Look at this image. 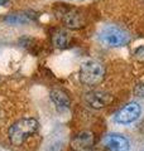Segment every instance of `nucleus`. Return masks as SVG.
<instances>
[{"label": "nucleus", "mask_w": 144, "mask_h": 151, "mask_svg": "<svg viewBox=\"0 0 144 151\" xmlns=\"http://www.w3.org/2000/svg\"><path fill=\"white\" fill-rule=\"evenodd\" d=\"M140 113H142L140 106H139L137 102H130V103H128L127 106H124L121 110L116 113L115 121L121 125H128V124H132V122L138 120Z\"/></svg>", "instance_id": "obj_4"}, {"label": "nucleus", "mask_w": 144, "mask_h": 151, "mask_svg": "<svg viewBox=\"0 0 144 151\" xmlns=\"http://www.w3.org/2000/svg\"><path fill=\"white\" fill-rule=\"evenodd\" d=\"M9 3V0H0V6H4Z\"/></svg>", "instance_id": "obj_14"}, {"label": "nucleus", "mask_w": 144, "mask_h": 151, "mask_svg": "<svg viewBox=\"0 0 144 151\" xmlns=\"http://www.w3.org/2000/svg\"><path fill=\"white\" fill-rule=\"evenodd\" d=\"M85 101L92 108H104L113 102V96L103 91H92L85 94Z\"/></svg>", "instance_id": "obj_5"}, {"label": "nucleus", "mask_w": 144, "mask_h": 151, "mask_svg": "<svg viewBox=\"0 0 144 151\" xmlns=\"http://www.w3.org/2000/svg\"><path fill=\"white\" fill-rule=\"evenodd\" d=\"M37 130H38V122L34 119L19 120L9 129V139H10L13 145L19 146L29 136L36 134Z\"/></svg>", "instance_id": "obj_1"}, {"label": "nucleus", "mask_w": 144, "mask_h": 151, "mask_svg": "<svg viewBox=\"0 0 144 151\" xmlns=\"http://www.w3.org/2000/svg\"><path fill=\"white\" fill-rule=\"evenodd\" d=\"M7 23L10 24H24V23L31 22L29 15H23V14H12L5 19Z\"/></svg>", "instance_id": "obj_11"}, {"label": "nucleus", "mask_w": 144, "mask_h": 151, "mask_svg": "<svg viewBox=\"0 0 144 151\" xmlns=\"http://www.w3.org/2000/svg\"><path fill=\"white\" fill-rule=\"evenodd\" d=\"M63 23L70 29H80L85 25V19L77 10H68L63 14Z\"/></svg>", "instance_id": "obj_8"}, {"label": "nucleus", "mask_w": 144, "mask_h": 151, "mask_svg": "<svg viewBox=\"0 0 144 151\" xmlns=\"http://www.w3.org/2000/svg\"><path fill=\"white\" fill-rule=\"evenodd\" d=\"M52 43L57 48H66L70 43V35L66 30H56L52 35Z\"/></svg>", "instance_id": "obj_10"}, {"label": "nucleus", "mask_w": 144, "mask_h": 151, "mask_svg": "<svg viewBox=\"0 0 144 151\" xmlns=\"http://www.w3.org/2000/svg\"><path fill=\"white\" fill-rule=\"evenodd\" d=\"M105 77L104 65L97 60H86L80 68V81L86 86H96Z\"/></svg>", "instance_id": "obj_2"}, {"label": "nucleus", "mask_w": 144, "mask_h": 151, "mask_svg": "<svg viewBox=\"0 0 144 151\" xmlns=\"http://www.w3.org/2000/svg\"><path fill=\"white\" fill-rule=\"evenodd\" d=\"M135 94L139 96V97L144 98V82L140 83V84H138V86L135 87Z\"/></svg>", "instance_id": "obj_13"}, {"label": "nucleus", "mask_w": 144, "mask_h": 151, "mask_svg": "<svg viewBox=\"0 0 144 151\" xmlns=\"http://www.w3.org/2000/svg\"><path fill=\"white\" fill-rule=\"evenodd\" d=\"M129 39L130 38H129L128 33L118 27H105L99 33L100 43L105 47H110V48L125 45L129 42Z\"/></svg>", "instance_id": "obj_3"}, {"label": "nucleus", "mask_w": 144, "mask_h": 151, "mask_svg": "<svg viewBox=\"0 0 144 151\" xmlns=\"http://www.w3.org/2000/svg\"><path fill=\"white\" fill-rule=\"evenodd\" d=\"M72 147L76 151H95V140L91 132H81L72 140Z\"/></svg>", "instance_id": "obj_6"}, {"label": "nucleus", "mask_w": 144, "mask_h": 151, "mask_svg": "<svg viewBox=\"0 0 144 151\" xmlns=\"http://www.w3.org/2000/svg\"><path fill=\"white\" fill-rule=\"evenodd\" d=\"M134 55H135V58H137V59H139V60H144V45H143V47H139V48L135 50Z\"/></svg>", "instance_id": "obj_12"}, {"label": "nucleus", "mask_w": 144, "mask_h": 151, "mask_svg": "<svg viewBox=\"0 0 144 151\" xmlns=\"http://www.w3.org/2000/svg\"><path fill=\"white\" fill-rule=\"evenodd\" d=\"M51 100L52 102L55 103L56 106H58V107H68L70 106V97L67 96V93L63 92V91H61V89H53V91H51Z\"/></svg>", "instance_id": "obj_9"}, {"label": "nucleus", "mask_w": 144, "mask_h": 151, "mask_svg": "<svg viewBox=\"0 0 144 151\" xmlns=\"http://www.w3.org/2000/svg\"><path fill=\"white\" fill-rule=\"evenodd\" d=\"M142 151H144V149H143V150H142Z\"/></svg>", "instance_id": "obj_15"}, {"label": "nucleus", "mask_w": 144, "mask_h": 151, "mask_svg": "<svg viewBox=\"0 0 144 151\" xmlns=\"http://www.w3.org/2000/svg\"><path fill=\"white\" fill-rule=\"evenodd\" d=\"M105 145L110 151H129L130 145L127 137L118 134H110L105 137Z\"/></svg>", "instance_id": "obj_7"}]
</instances>
